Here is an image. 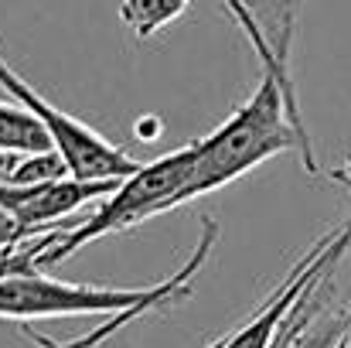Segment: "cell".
<instances>
[{"label":"cell","instance_id":"obj_1","mask_svg":"<svg viewBox=\"0 0 351 348\" xmlns=\"http://www.w3.org/2000/svg\"><path fill=\"white\" fill-rule=\"evenodd\" d=\"M287 150L304 154V140L290 116L283 86L269 72H263L256 89L212 133L198 137V157H195V167H191L181 195H178V209L232 185L242 174L256 171L259 164H266L269 157L287 154Z\"/></svg>","mask_w":351,"mask_h":348},{"label":"cell","instance_id":"obj_2","mask_svg":"<svg viewBox=\"0 0 351 348\" xmlns=\"http://www.w3.org/2000/svg\"><path fill=\"white\" fill-rule=\"evenodd\" d=\"M219 222L212 216H202V235L195 253L184 259L181 270H174L167 280L150 287H96V283H69L55 280L41 270L0 277V318L7 321H41V318H82V314H119L147 301L178 304L191 297L195 277L212 259V249L219 242Z\"/></svg>","mask_w":351,"mask_h":348},{"label":"cell","instance_id":"obj_3","mask_svg":"<svg viewBox=\"0 0 351 348\" xmlns=\"http://www.w3.org/2000/svg\"><path fill=\"white\" fill-rule=\"evenodd\" d=\"M198 157V140L160 154L157 161H143L140 171H133L130 178H123L117 188L99 202L96 212H89L86 219H75V226L58 232V239L38 256V266H55L72 259L79 249H86L89 242L113 235V232H126L147 219H157L171 209H178V195L195 167Z\"/></svg>","mask_w":351,"mask_h":348},{"label":"cell","instance_id":"obj_4","mask_svg":"<svg viewBox=\"0 0 351 348\" xmlns=\"http://www.w3.org/2000/svg\"><path fill=\"white\" fill-rule=\"evenodd\" d=\"M0 89H7L10 100H17L24 110L41 119V126L48 130L51 137V147L62 154L65 167L72 178H82V181H123L130 178L133 171H140L143 161L130 157L123 147L110 143L99 130H93L89 123L75 119L72 113L58 110L55 103H48L10 62L7 55L0 51Z\"/></svg>","mask_w":351,"mask_h":348},{"label":"cell","instance_id":"obj_5","mask_svg":"<svg viewBox=\"0 0 351 348\" xmlns=\"http://www.w3.org/2000/svg\"><path fill=\"white\" fill-rule=\"evenodd\" d=\"M351 249V216L338 229L324 232L317 242H311V249L287 270V277L273 287V294L239 325L229 332L226 348H276L290 314L297 311L300 297L328 273L341 263V256Z\"/></svg>","mask_w":351,"mask_h":348},{"label":"cell","instance_id":"obj_6","mask_svg":"<svg viewBox=\"0 0 351 348\" xmlns=\"http://www.w3.org/2000/svg\"><path fill=\"white\" fill-rule=\"evenodd\" d=\"M119 181H82V178H58L41 185H0V209L14 216L31 232L65 229L69 216H79L89 202L106 198Z\"/></svg>","mask_w":351,"mask_h":348},{"label":"cell","instance_id":"obj_7","mask_svg":"<svg viewBox=\"0 0 351 348\" xmlns=\"http://www.w3.org/2000/svg\"><path fill=\"white\" fill-rule=\"evenodd\" d=\"M331 273L328 270L297 304V311L290 314L283 335L276 348H338L345 332L351 325V304L345 311H324V294L331 287Z\"/></svg>","mask_w":351,"mask_h":348},{"label":"cell","instance_id":"obj_8","mask_svg":"<svg viewBox=\"0 0 351 348\" xmlns=\"http://www.w3.org/2000/svg\"><path fill=\"white\" fill-rule=\"evenodd\" d=\"M222 7L229 10V17H232L235 24H239V31L245 34V41H249L252 55L259 58V69H263V72H269V76H273V79L283 86V93H287V103H290V116H293V123H297V130H300V140H304V154H300V161H304V171H307V174H317V171H321V164H317V154H314V143H311L307 123H304V113H300V100H297L293 79H290V76L280 69V62H276L273 48L266 45V38H263V31H259V21H256V14L249 10V3H245V0H222Z\"/></svg>","mask_w":351,"mask_h":348},{"label":"cell","instance_id":"obj_9","mask_svg":"<svg viewBox=\"0 0 351 348\" xmlns=\"http://www.w3.org/2000/svg\"><path fill=\"white\" fill-rule=\"evenodd\" d=\"M245 3L256 14L259 31H263L266 45L273 48L280 69L290 76V55H293V41H297L304 0H245Z\"/></svg>","mask_w":351,"mask_h":348},{"label":"cell","instance_id":"obj_10","mask_svg":"<svg viewBox=\"0 0 351 348\" xmlns=\"http://www.w3.org/2000/svg\"><path fill=\"white\" fill-rule=\"evenodd\" d=\"M0 150L3 154H41L55 150L41 119L17 100H0Z\"/></svg>","mask_w":351,"mask_h":348},{"label":"cell","instance_id":"obj_11","mask_svg":"<svg viewBox=\"0 0 351 348\" xmlns=\"http://www.w3.org/2000/svg\"><path fill=\"white\" fill-rule=\"evenodd\" d=\"M188 7L191 0H119V21L136 41H147L171 27L178 17H184Z\"/></svg>","mask_w":351,"mask_h":348},{"label":"cell","instance_id":"obj_12","mask_svg":"<svg viewBox=\"0 0 351 348\" xmlns=\"http://www.w3.org/2000/svg\"><path fill=\"white\" fill-rule=\"evenodd\" d=\"M75 226V222H72ZM69 229V226H65ZM65 229H55L48 232V235H38V239H31V242H24L21 249H14V253H0V277H14V273H31V270H41L38 266V256L58 239V232Z\"/></svg>","mask_w":351,"mask_h":348},{"label":"cell","instance_id":"obj_13","mask_svg":"<svg viewBox=\"0 0 351 348\" xmlns=\"http://www.w3.org/2000/svg\"><path fill=\"white\" fill-rule=\"evenodd\" d=\"M328 178H331L338 188H345V192L351 195V154H345V157H341V161H338V164L328 171Z\"/></svg>","mask_w":351,"mask_h":348},{"label":"cell","instance_id":"obj_14","mask_svg":"<svg viewBox=\"0 0 351 348\" xmlns=\"http://www.w3.org/2000/svg\"><path fill=\"white\" fill-rule=\"evenodd\" d=\"M341 348H351V325H348V332H345V338H341Z\"/></svg>","mask_w":351,"mask_h":348}]
</instances>
